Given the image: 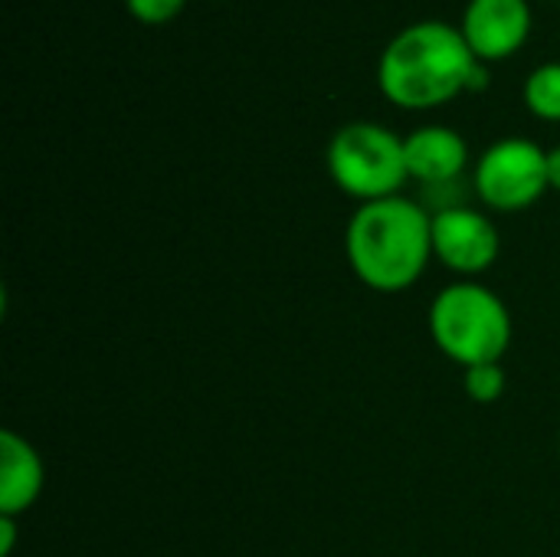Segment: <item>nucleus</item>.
Segmentation results:
<instances>
[{
    "label": "nucleus",
    "instance_id": "obj_1",
    "mask_svg": "<svg viewBox=\"0 0 560 557\" xmlns=\"http://www.w3.org/2000/svg\"><path fill=\"white\" fill-rule=\"evenodd\" d=\"M489 85L486 62L476 59L459 26L446 20H417L394 33L377 59L381 95L404 112L450 105L463 92Z\"/></svg>",
    "mask_w": 560,
    "mask_h": 557
},
{
    "label": "nucleus",
    "instance_id": "obj_2",
    "mask_svg": "<svg viewBox=\"0 0 560 557\" xmlns=\"http://www.w3.org/2000/svg\"><path fill=\"white\" fill-rule=\"evenodd\" d=\"M345 256L368 289L407 292L433 259V213L404 194L358 204L345 230Z\"/></svg>",
    "mask_w": 560,
    "mask_h": 557
},
{
    "label": "nucleus",
    "instance_id": "obj_3",
    "mask_svg": "<svg viewBox=\"0 0 560 557\" xmlns=\"http://www.w3.org/2000/svg\"><path fill=\"white\" fill-rule=\"evenodd\" d=\"M430 338L453 364H499L512 348V312L489 286L459 279L430 302Z\"/></svg>",
    "mask_w": 560,
    "mask_h": 557
},
{
    "label": "nucleus",
    "instance_id": "obj_4",
    "mask_svg": "<svg viewBox=\"0 0 560 557\" xmlns=\"http://www.w3.org/2000/svg\"><path fill=\"white\" fill-rule=\"evenodd\" d=\"M325 164L335 187L358 204L397 197L410 181L404 138L377 121L341 125L328 141Z\"/></svg>",
    "mask_w": 560,
    "mask_h": 557
},
{
    "label": "nucleus",
    "instance_id": "obj_5",
    "mask_svg": "<svg viewBox=\"0 0 560 557\" xmlns=\"http://www.w3.org/2000/svg\"><path fill=\"white\" fill-rule=\"evenodd\" d=\"M476 197L495 213H518L538 204L548 187V151L532 138L492 141L472 167Z\"/></svg>",
    "mask_w": 560,
    "mask_h": 557
},
{
    "label": "nucleus",
    "instance_id": "obj_6",
    "mask_svg": "<svg viewBox=\"0 0 560 557\" xmlns=\"http://www.w3.org/2000/svg\"><path fill=\"white\" fill-rule=\"evenodd\" d=\"M502 253L499 227L489 213L450 204L433 213V259L459 279H476L495 266Z\"/></svg>",
    "mask_w": 560,
    "mask_h": 557
},
{
    "label": "nucleus",
    "instance_id": "obj_7",
    "mask_svg": "<svg viewBox=\"0 0 560 557\" xmlns=\"http://www.w3.org/2000/svg\"><path fill=\"white\" fill-rule=\"evenodd\" d=\"M532 0H469L459 33L479 62L512 59L532 36Z\"/></svg>",
    "mask_w": 560,
    "mask_h": 557
},
{
    "label": "nucleus",
    "instance_id": "obj_8",
    "mask_svg": "<svg viewBox=\"0 0 560 557\" xmlns=\"http://www.w3.org/2000/svg\"><path fill=\"white\" fill-rule=\"evenodd\" d=\"M404 154L410 181L427 187H446L469 167V144L450 125H420L404 135Z\"/></svg>",
    "mask_w": 560,
    "mask_h": 557
},
{
    "label": "nucleus",
    "instance_id": "obj_9",
    "mask_svg": "<svg viewBox=\"0 0 560 557\" xmlns=\"http://www.w3.org/2000/svg\"><path fill=\"white\" fill-rule=\"evenodd\" d=\"M46 486V469L36 446L16 430L0 433V515H26Z\"/></svg>",
    "mask_w": 560,
    "mask_h": 557
},
{
    "label": "nucleus",
    "instance_id": "obj_10",
    "mask_svg": "<svg viewBox=\"0 0 560 557\" xmlns=\"http://www.w3.org/2000/svg\"><path fill=\"white\" fill-rule=\"evenodd\" d=\"M525 108L541 121H560V59L541 62L522 85Z\"/></svg>",
    "mask_w": 560,
    "mask_h": 557
},
{
    "label": "nucleus",
    "instance_id": "obj_11",
    "mask_svg": "<svg viewBox=\"0 0 560 557\" xmlns=\"http://www.w3.org/2000/svg\"><path fill=\"white\" fill-rule=\"evenodd\" d=\"M505 368L499 364H476L463 371V391L472 404H495L505 394Z\"/></svg>",
    "mask_w": 560,
    "mask_h": 557
},
{
    "label": "nucleus",
    "instance_id": "obj_12",
    "mask_svg": "<svg viewBox=\"0 0 560 557\" xmlns=\"http://www.w3.org/2000/svg\"><path fill=\"white\" fill-rule=\"evenodd\" d=\"M187 0H125V10L131 13V20L144 23V26H164L171 20H177L184 13Z\"/></svg>",
    "mask_w": 560,
    "mask_h": 557
},
{
    "label": "nucleus",
    "instance_id": "obj_13",
    "mask_svg": "<svg viewBox=\"0 0 560 557\" xmlns=\"http://www.w3.org/2000/svg\"><path fill=\"white\" fill-rule=\"evenodd\" d=\"M13 542H16V519L0 515V557L13 555Z\"/></svg>",
    "mask_w": 560,
    "mask_h": 557
},
{
    "label": "nucleus",
    "instance_id": "obj_14",
    "mask_svg": "<svg viewBox=\"0 0 560 557\" xmlns=\"http://www.w3.org/2000/svg\"><path fill=\"white\" fill-rule=\"evenodd\" d=\"M548 187L560 194V144L548 151Z\"/></svg>",
    "mask_w": 560,
    "mask_h": 557
},
{
    "label": "nucleus",
    "instance_id": "obj_15",
    "mask_svg": "<svg viewBox=\"0 0 560 557\" xmlns=\"http://www.w3.org/2000/svg\"><path fill=\"white\" fill-rule=\"evenodd\" d=\"M210 3H217V0H210Z\"/></svg>",
    "mask_w": 560,
    "mask_h": 557
}]
</instances>
